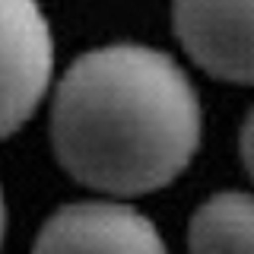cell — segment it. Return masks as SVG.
I'll use <instances>...</instances> for the list:
<instances>
[{
  "mask_svg": "<svg viewBox=\"0 0 254 254\" xmlns=\"http://www.w3.org/2000/svg\"><path fill=\"white\" fill-rule=\"evenodd\" d=\"M54 70V38L38 0H0V140L42 105Z\"/></svg>",
  "mask_w": 254,
  "mask_h": 254,
  "instance_id": "7a4b0ae2",
  "label": "cell"
},
{
  "mask_svg": "<svg viewBox=\"0 0 254 254\" xmlns=\"http://www.w3.org/2000/svg\"><path fill=\"white\" fill-rule=\"evenodd\" d=\"M3 235H6V200H3V188H0V248H3Z\"/></svg>",
  "mask_w": 254,
  "mask_h": 254,
  "instance_id": "52a82bcc",
  "label": "cell"
},
{
  "mask_svg": "<svg viewBox=\"0 0 254 254\" xmlns=\"http://www.w3.org/2000/svg\"><path fill=\"white\" fill-rule=\"evenodd\" d=\"M32 254H165V242L137 206L79 200L48 216Z\"/></svg>",
  "mask_w": 254,
  "mask_h": 254,
  "instance_id": "3957f363",
  "label": "cell"
},
{
  "mask_svg": "<svg viewBox=\"0 0 254 254\" xmlns=\"http://www.w3.org/2000/svg\"><path fill=\"white\" fill-rule=\"evenodd\" d=\"M190 254H254V194L222 190L203 200L188 222Z\"/></svg>",
  "mask_w": 254,
  "mask_h": 254,
  "instance_id": "5b68a950",
  "label": "cell"
},
{
  "mask_svg": "<svg viewBox=\"0 0 254 254\" xmlns=\"http://www.w3.org/2000/svg\"><path fill=\"white\" fill-rule=\"evenodd\" d=\"M238 153H242V165L254 178V108H251V115L245 118L242 133H238Z\"/></svg>",
  "mask_w": 254,
  "mask_h": 254,
  "instance_id": "8992f818",
  "label": "cell"
},
{
  "mask_svg": "<svg viewBox=\"0 0 254 254\" xmlns=\"http://www.w3.org/2000/svg\"><path fill=\"white\" fill-rule=\"evenodd\" d=\"M200 95L165 51L105 45L67 67L51 102V146L79 185L137 197L172 185L200 146Z\"/></svg>",
  "mask_w": 254,
  "mask_h": 254,
  "instance_id": "6da1fadb",
  "label": "cell"
},
{
  "mask_svg": "<svg viewBox=\"0 0 254 254\" xmlns=\"http://www.w3.org/2000/svg\"><path fill=\"white\" fill-rule=\"evenodd\" d=\"M172 22L200 70L254 86V0H172Z\"/></svg>",
  "mask_w": 254,
  "mask_h": 254,
  "instance_id": "277c9868",
  "label": "cell"
}]
</instances>
